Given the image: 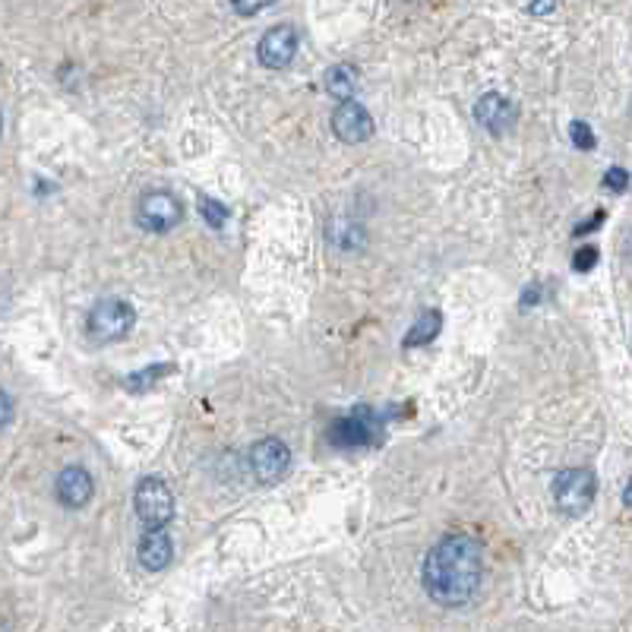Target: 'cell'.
<instances>
[{
	"label": "cell",
	"mask_w": 632,
	"mask_h": 632,
	"mask_svg": "<svg viewBox=\"0 0 632 632\" xmlns=\"http://www.w3.org/2000/svg\"><path fill=\"white\" fill-rule=\"evenodd\" d=\"M484 579V550L468 535H446L424 557L421 582L443 607H465Z\"/></svg>",
	"instance_id": "1"
},
{
	"label": "cell",
	"mask_w": 632,
	"mask_h": 632,
	"mask_svg": "<svg viewBox=\"0 0 632 632\" xmlns=\"http://www.w3.org/2000/svg\"><path fill=\"white\" fill-rule=\"evenodd\" d=\"M383 440V421L377 411L370 408H354L351 414H342L335 418L329 427V443L342 446V449H354V446H373Z\"/></svg>",
	"instance_id": "2"
},
{
	"label": "cell",
	"mask_w": 632,
	"mask_h": 632,
	"mask_svg": "<svg viewBox=\"0 0 632 632\" xmlns=\"http://www.w3.org/2000/svg\"><path fill=\"white\" fill-rule=\"evenodd\" d=\"M598 493V481L588 468H566L553 478V500L566 516H582L591 509Z\"/></svg>",
	"instance_id": "3"
},
{
	"label": "cell",
	"mask_w": 632,
	"mask_h": 632,
	"mask_svg": "<svg viewBox=\"0 0 632 632\" xmlns=\"http://www.w3.org/2000/svg\"><path fill=\"white\" fill-rule=\"evenodd\" d=\"M136 516L146 525V531H162L171 516H174V497H171V487L162 478H143L140 487H136Z\"/></svg>",
	"instance_id": "4"
},
{
	"label": "cell",
	"mask_w": 632,
	"mask_h": 632,
	"mask_svg": "<svg viewBox=\"0 0 632 632\" xmlns=\"http://www.w3.org/2000/svg\"><path fill=\"white\" fill-rule=\"evenodd\" d=\"M133 323H136L133 307L127 301H117V298L98 301L89 313V332L102 342H121L124 335L133 329Z\"/></svg>",
	"instance_id": "5"
},
{
	"label": "cell",
	"mask_w": 632,
	"mask_h": 632,
	"mask_svg": "<svg viewBox=\"0 0 632 632\" xmlns=\"http://www.w3.org/2000/svg\"><path fill=\"white\" fill-rule=\"evenodd\" d=\"M181 200L168 190H152L140 200V209H136V219L140 225L152 234H165L171 231L177 222H181Z\"/></svg>",
	"instance_id": "6"
},
{
	"label": "cell",
	"mask_w": 632,
	"mask_h": 632,
	"mask_svg": "<svg viewBox=\"0 0 632 632\" xmlns=\"http://www.w3.org/2000/svg\"><path fill=\"white\" fill-rule=\"evenodd\" d=\"M291 452L279 437H266L250 449V471L260 484H275L288 474Z\"/></svg>",
	"instance_id": "7"
},
{
	"label": "cell",
	"mask_w": 632,
	"mask_h": 632,
	"mask_svg": "<svg viewBox=\"0 0 632 632\" xmlns=\"http://www.w3.org/2000/svg\"><path fill=\"white\" fill-rule=\"evenodd\" d=\"M294 54H298V32L294 26H275L260 38V48H256V57H260V64L269 70H282L294 61Z\"/></svg>",
	"instance_id": "8"
},
{
	"label": "cell",
	"mask_w": 632,
	"mask_h": 632,
	"mask_svg": "<svg viewBox=\"0 0 632 632\" xmlns=\"http://www.w3.org/2000/svg\"><path fill=\"white\" fill-rule=\"evenodd\" d=\"M332 130L342 143H367L373 136V117L358 102H342L332 114Z\"/></svg>",
	"instance_id": "9"
},
{
	"label": "cell",
	"mask_w": 632,
	"mask_h": 632,
	"mask_svg": "<svg viewBox=\"0 0 632 632\" xmlns=\"http://www.w3.org/2000/svg\"><path fill=\"white\" fill-rule=\"evenodd\" d=\"M54 490H57V500H61L67 509H83L92 500L95 484H92V474L83 465H70L57 474Z\"/></svg>",
	"instance_id": "10"
},
{
	"label": "cell",
	"mask_w": 632,
	"mask_h": 632,
	"mask_svg": "<svg viewBox=\"0 0 632 632\" xmlns=\"http://www.w3.org/2000/svg\"><path fill=\"white\" fill-rule=\"evenodd\" d=\"M474 117H478V124L490 133H503L512 127L516 121V108H512L509 98L497 95V92H487L481 95V102L474 105Z\"/></svg>",
	"instance_id": "11"
},
{
	"label": "cell",
	"mask_w": 632,
	"mask_h": 632,
	"mask_svg": "<svg viewBox=\"0 0 632 632\" xmlns=\"http://www.w3.org/2000/svg\"><path fill=\"white\" fill-rule=\"evenodd\" d=\"M140 563H143V569H149V572H162L168 563H171V557H174V544H171V538L165 535V531H146V538L140 541Z\"/></svg>",
	"instance_id": "12"
},
{
	"label": "cell",
	"mask_w": 632,
	"mask_h": 632,
	"mask_svg": "<svg viewBox=\"0 0 632 632\" xmlns=\"http://www.w3.org/2000/svg\"><path fill=\"white\" fill-rule=\"evenodd\" d=\"M440 326H443V316H440V310H424L421 316H418V323H414L411 329H408V335H405V348H421V345H427V342H433L440 335Z\"/></svg>",
	"instance_id": "13"
},
{
	"label": "cell",
	"mask_w": 632,
	"mask_h": 632,
	"mask_svg": "<svg viewBox=\"0 0 632 632\" xmlns=\"http://www.w3.org/2000/svg\"><path fill=\"white\" fill-rule=\"evenodd\" d=\"M354 89H358V70H354L351 64H335L326 73V92L332 98H339V102H348V98L354 95Z\"/></svg>",
	"instance_id": "14"
},
{
	"label": "cell",
	"mask_w": 632,
	"mask_h": 632,
	"mask_svg": "<svg viewBox=\"0 0 632 632\" xmlns=\"http://www.w3.org/2000/svg\"><path fill=\"white\" fill-rule=\"evenodd\" d=\"M168 373H174L171 364H155V367H146L140 373H133V377L127 380V386L130 389H149V386H155L162 377H168Z\"/></svg>",
	"instance_id": "15"
},
{
	"label": "cell",
	"mask_w": 632,
	"mask_h": 632,
	"mask_svg": "<svg viewBox=\"0 0 632 632\" xmlns=\"http://www.w3.org/2000/svg\"><path fill=\"white\" fill-rule=\"evenodd\" d=\"M200 215L209 222V228H225V222H228V209L219 203V200H212V196H200Z\"/></svg>",
	"instance_id": "16"
},
{
	"label": "cell",
	"mask_w": 632,
	"mask_h": 632,
	"mask_svg": "<svg viewBox=\"0 0 632 632\" xmlns=\"http://www.w3.org/2000/svg\"><path fill=\"white\" fill-rule=\"evenodd\" d=\"M569 133H572V143H576V149H595V133H591V127L585 124V121H576L569 127Z\"/></svg>",
	"instance_id": "17"
},
{
	"label": "cell",
	"mask_w": 632,
	"mask_h": 632,
	"mask_svg": "<svg viewBox=\"0 0 632 632\" xmlns=\"http://www.w3.org/2000/svg\"><path fill=\"white\" fill-rule=\"evenodd\" d=\"M234 10L237 13H244V16H253V13H263L266 7H272L275 0H231Z\"/></svg>",
	"instance_id": "18"
},
{
	"label": "cell",
	"mask_w": 632,
	"mask_h": 632,
	"mask_svg": "<svg viewBox=\"0 0 632 632\" xmlns=\"http://www.w3.org/2000/svg\"><path fill=\"white\" fill-rule=\"evenodd\" d=\"M595 263H598V247H585V250L576 253V263H572V269L588 272V269H595Z\"/></svg>",
	"instance_id": "19"
},
{
	"label": "cell",
	"mask_w": 632,
	"mask_h": 632,
	"mask_svg": "<svg viewBox=\"0 0 632 632\" xmlns=\"http://www.w3.org/2000/svg\"><path fill=\"white\" fill-rule=\"evenodd\" d=\"M626 184H629V174H626L623 168H610V171L604 174V187H610V190L623 193V190H626Z\"/></svg>",
	"instance_id": "20"
},
{
	"label": "cell",
	"mask_w": 632,
	"mask_h": 632,
	"mask_svg": "<svg viewBox=\"0 0 632 632\" xmlns=\"http://www.w3.org/2000/svg\"><path fill=\"white\" fill-rule=\"evenodd\" d=\"M553 7H557V0H531V4H528V10L535 13V16H544V13H550Z\"/></svg>",
	"instance_id": "21"
},
{
	"label": "cell",
	"mask_w": 632,
	"mask_h": 632,
	"mask_svg": "<svg viewBox=\"0 0 632 632\" xmlns=\"http://www.w3.org/2000/svg\"><path fill=\"white\" fill-rule=\"evenodd\" d=\"M538 301H541V285L528 288V291L522 294V307H528V304H538Z\"/></svg>",
	"instance_id": "22"
},
{
	"label": "cell",
	"mask_w": 632,
	"mask_h": 632,
	"mask_svg": "<svg viewBox=\"0 0 632 632\" xmlns=\"http://www.w3.org/2000/svg\"><path fill=\"white\" fill-rule=\"evenodd\" d=\"M601 222H604V212H598V215H595V219H591V222H585V225H579V228H576V234L582 237V234H588V231H595V228H598Z\"/></svg>",
	"instance_id": "23"
},
{
	"label": "cell",
	"mask_w": 632,
	"mask_h": 632,
	"mask_svg": "<svg viewBox=\"0 0 632 632\" xmlns=\"http://www.w3.org/2000/svg\"><path fill=\"white\" fill-rule=\"evenodd\" d=\"M623 250H626V256H629V260H632V231L626 234V244H623Z\"/></svg>",
	"instance_id": "24"
},
{
	"label": "cell",
	"mask_w": 632,
	"mask_h": 632,
	"mask_svg": "<svg viewBox=\"0 0 632 632\" xmlns=\"http://www.w3.org/2000/svg\"><path fill=\"white\" fill-rule=\"evenodd\" d=\"M623 503L632 506V481H629V487H626V493H623Z\"/></svg>",
	"instance_id": "25"
}]
</instances>
